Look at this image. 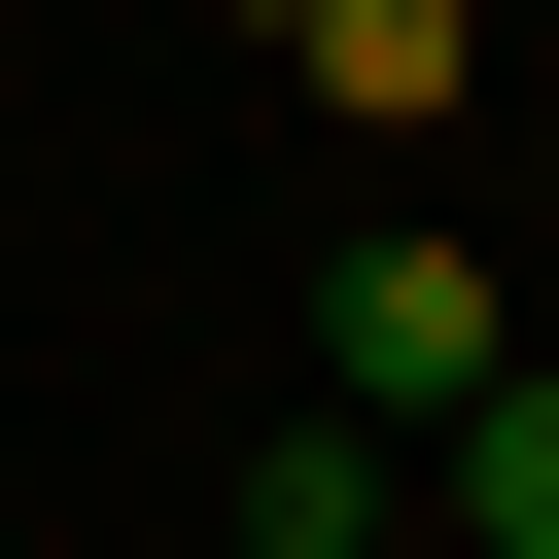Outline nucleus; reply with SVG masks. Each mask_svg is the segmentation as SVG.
<instances>
[{
  "label": "nucleus",
  "instance_id": "1",
  "mask_svg": "<svg viewBox=\"0 0 559 559\" xmlns=\"http://www.w3.org/2000/svg\"><path fill=\"white\" fill-rule=\"evenodd\" d=\"M314 384H349V419H489V384H524V280H489L454 210H384V245L314 280Z\"/></svg>",
  "mask_w": 559,
  "mask_h": 559
},
{
  "label": "nucleus",
  "instance_id": "2",
  "mask_svg": "<svg viewBox=\"0 0 559 559\" xmlns=\"http://www.w3.org/2000/svg\"><path fill=\"white\" fill-rule=\"evenodd\" d=\"M280 70H314L349 140H454V70H489V0H280Z\"/></svg>",
  "mask_w": 559,
  "mask_h": 559
},
{
  "label": "nucleus",
  "instance_id": "3",
  "mask_svg": "<svg viewBox=\"0 0 559 559\" xmlns=\"http://www.w3.org/2000/svg\"><path fill=\"white\" fill-rule=\"evenodd\" d=\"M245 559H384V419H280L245 454Z\"/></svg>",
  "mask_w": 559,
  "mask_h": 559
},
{
  "label": "nucleus",
  "instance_id": "4",
  "mask_svg": "<svg viewBox=\"0 0 559 559\" xmlns=\"http://www.w3.org/2000/svg\"><path fill=\"white\" fill-rule=\"evenodd\" d=\"M454 524H489V559H559V349H524V384L454 419Z\"/></svg>",
  "mask_w": 559,
  "mask_h": 559
}]
</instances>
